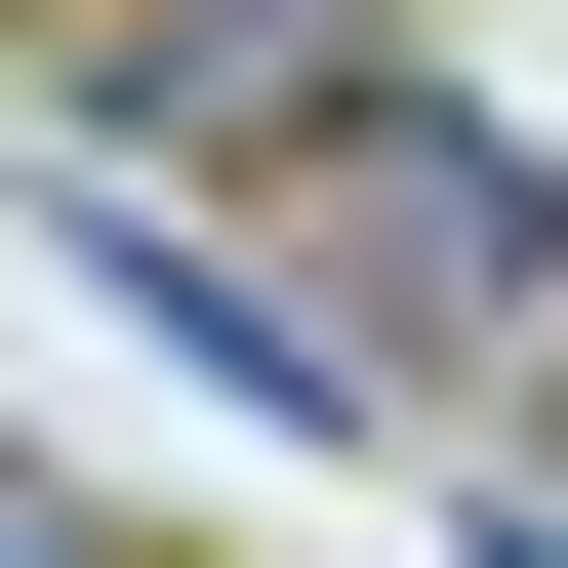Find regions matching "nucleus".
Instances as JSON below:
<instances>
[{
  "instance_id": "obj_1",
  "label": "nucleus",
  "mask_w": 568,
  "mask_h": 568,
  "mask_svg": "<svg viewBox=\"0 0 568 568\" xmlns=\"http://www.w3.org/2000/svg\"><path fill=\"white\" fill-rule=\"evenodd\" d=\"M284 284H325L406 406H487V325H568V163H528L487 82H406V41H366V82L284 122Z\"/></svg>"
},
{
  "instance_id": "obj_2",
  "label": "nucleus",
  "mask_w": 568,
  "mask_h": 568,
  "mask_svg": "<svg viewBox=\"0 0 568 568\" xmlns=\"http://www.w3.org/2000/svg\"><path fill=\"white\" fill-rule=\"evenodd\" d=\"M325 82H366V0H82L41 41V122H122V163H284Z\"/></svg>"
},
{
  "instance_id": "obj_3",
  "label": "nucleus",
  "mask_w": 568,
  "mask_h": 568,
  "mask_svg": "<svg viewBox=\"0 0 568 568\" xmlns=\"http://www.w3.org/2000/svg\"><path fill=\"white\" fill-rule=\"evenodd\" d=\"M0 568H122V528H82V487H41V447H0Z\"/></svg>"
},
{
  "instance_id": "obj_4",
  "label": "nucleus",
  "mask_w": 568,
  "mask_h": 568,
  "mask_svg": "<svg viewBox=\"0 0 568 568\" xmlns=\"http://www.w3.org/2000/svg\"><path fill=\"white\" fill-rule=\"evenodd\" d=\"M487 447H528V487H568V325H528V366H487Z\"/></svg>"
},
{
  "instance_id": "obj_5",
  "label": "nucleus",
  "mask_w": 568,
  "mask_h": 568,
  "mask_svg": "<svg viewBox=\"0 0 568 568\" xmlns=\"http://www.w3.org/2000/svg\"><path fill=\"white\" fill-rule=\"evenodd\" d=\"M0 41H82V0H0Z\"/></svg>"
}]
</instances>
